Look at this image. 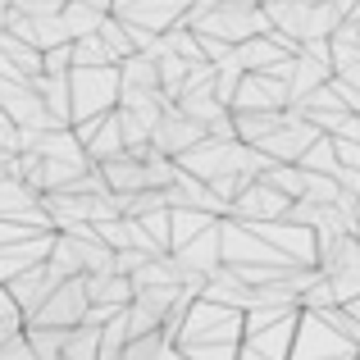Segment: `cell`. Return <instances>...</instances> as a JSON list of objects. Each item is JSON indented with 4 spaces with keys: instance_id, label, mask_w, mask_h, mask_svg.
<instances>
[{
    "instance_id": "cell-1",
    "label": "cell",
    "mask_w": 360,
    "mask_h": 360,
    "mask_svg": "<svg viewBox=\"0 0 360 360\" xmlns=\"http://www.w3.org/2000/svg\"><path fill=\"white\" fill-rule=\"evenodd\" d=\"M82 306H87V288L78 278L73 288H55V301H46V319H78Z\"/></svg>"
}]
</instances>
